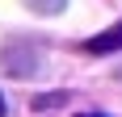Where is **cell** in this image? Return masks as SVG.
I'll return each mask as SVG.
<instances>
[{
	"instance_id": "obj_1",
	"label": "cell",
	"mask_w": 122,
	"mask_h": 117,
	"mask_svg": "<svg viewBox=\"0 0 122 117\" xmlns=\"http://www.w3.org/2000/svg\"><path fill=\"white\" fill-rule=\"evenodd\" d=\"M118 50H122V21L101 29V34H93L84 42V54H118Z\"/></svg>"
},
{
	"instance_id": "obj_2",
	"label": "cell",
	"mask_w": 122,
	"mask_h": 117,
	"mask_svg": "<svg viewBox=\"0 0 122 117\" xmlns=\"http://www.w3.org/2000/svg\"><path fill=\"white\" fill-rule=\"evenodd\" d=\"M30 9H38V13H63V4L67 0H25Z\"/></svg>"
},
{
	"instance_id": "obj_3",
	"label": "cell",
	"mask_w": 122,
	"mask_h": 117,
	"mask_svg": "<svg viewBox=\"0 0 122 117\" xmlns=\"http://www.w3.org/2000/svg\"><path fill=\"white\" fill-rule=\"evenodd\" d=\"M80 117H105V113H80Z\"/></svg>"
},
{
	"instance_id": "obj_4",
	"label": "cell",
	"mask_w": 122,
	"mask_h": 117,
	"mask_svg": "<svg viewBox=\"0 0 122 117\" xmlns=\"http://www.w3.org/2000/svg\"><path fill=\"white\" fill-rule=\"evenodd\" d=\"M0 117H4V96H0Z\"/></svg>"
}]
</instances>
